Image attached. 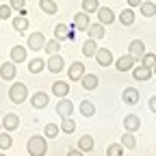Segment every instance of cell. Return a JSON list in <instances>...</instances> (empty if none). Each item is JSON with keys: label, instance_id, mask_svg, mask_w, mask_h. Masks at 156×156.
<instances>
[{"label": "cell", "instance_id": "obj_1", "mask_svg": "<svg viewBox=\"0 0 156 156\" xmlns=\"http://www.w3.org/2000/svg\"><path fill=\"white\" fill-rule=\"evenodd\" d=\"M26 152L30 156H44L48 152V143H46V136H30L28 143H26Z\"/></svg>", "mask_w": 156, "mask_h": 156}, {"label": "cell", "instance_id": "obj_2", "mask_svg": "<svg viewBox=\"0 0 156 156\" xmlns=\"http://www.w3.org/2000/svg\"><path fill=\"white\" fill-rule=\"evenodd\" d=\"M9 98H11L13 104H22V102H26V98H28V87H26L24 83H13L11 89H9Z\"/></svg>", "mask_w": 156, "mask_h": 156}, {"label": "cell", "instance_id": "obj_3", "mask_svg": "<svg viewBox=\"0 0 156 156\" xmlns=\"http://www.w3.org/2000/svg\"><path fill=\"white\" fill-rule=\"evenodd\" d=\"M46 67H48V72H52V74H58V72H63V67H65V58L61 56V54H48V61H46Z\"/></svg>", "mask_w": 156, "mask_h": 156}, {"label": "cell", "instance_id": "obj_4", "mask_svg": "<svg viewBox=\"0 0 156 156\" xmlns=\"http://www.w3.org/2000/svg\"><path fill=\"white\" fill-rule=\"evenodd\" d=\"M95 63L98 65H102V67H108V65H113L115 63V58H113V52L108 50V48H98V52H95Z\"/></svg>", "mask_w": 156, "mask_h": 156}, {"label": "cell", "instance_id": "obj_5", "mask_svg": "<svg viewBox=\"0 0 156 156\" xmlns=\"http://www.w3.org/2000/svg\"><path fill=\"white\" fill-rule=\"evenodd\" d=\"M15 76H17V63L5 61L2 65H0V78H2V80H13Z\"/></svg>", "mask_w": 156, "mask_h": 156}, {"label": "cell", "instance_id": "obj_6", "mask_svg": "<svg viewBox=\"0 0 156 156\" xmlns=\"http://www.w3.org/2000/svg\"><path fill=\"white\" fill-rule=\"evenodd\" d=\"M26 44H28L30 50L39 52V50H44V46H46V37H44V33H30Z\"/></svg>", "mask_w": 156, "mask_h": 156}, {"label": "cell", "instance_id": "obj_7", "mask_svg": "<svg viewBox=\"0 0 156 156\" xmlns=\"http://www.w3.org/2000/svg\"><path fill=\"white\" fill-rule=\"evenodd\" d=\"M134 61H136V58L128 52V54L119 56V58L115 61V67H117V72H130V69L134 67Z\"/></svg>", "mask_w": 156, "mask_h": 156}, {"label": "cell", "instance_id": "obj_8", "mask_svg": "<svg viewBox=\"0 0 156 156\" xmlns=\"http://www.w3.org/2000/svg\"><path fill=\"white\" fill-rule=\"evenodd\" d=\"M122 100H124V104L134 106V104H139V100H141V93L136 91L134 87H126V89H124V93H122Z\"/></svg>", "mask_w": 156, "mask_h": 156}, {"label": "cell", "instance_id": "obj_9", "mask_svg": "<svg viewBox=\"0 0 156 156\" xmlns=\"http://www.w3.org/2000/svg\"><path fill=\"white\" fill-rule=\"evenodd\" d=\"M83 76H85V63L83 61H74L67 67V78L69 80H80Z\"/></svg>", "mask_w": 156, "mask_h": 156}, {"label": "cell", "instance_id": "obj_10", "mask_svg": "<svg viewBox=\"0 0 156 156\" xmlns=\"http://www.w3.org/2000/svg\"><path fill=\"white\" fill-rule=\"evenodd\" d=\"M56 113L61 115V119H63V117H72V113H74V102L67 100V98H61V100L56 102Z\"/></svg>", "mask_w": 156, "mask_h": 156}, {"label": "cell", "instance_id": "obj_11", "mask_svg": "<svg viewBox=\"0 0 156 156\" xmlns=\"http://www.w3.org/2000/svg\"><path fill=\"white\" fill-rule=\"evenodd\" d=\"M48 102H50V95L46 91H37V93L30 95V106L33 108H46Z\"/></svg>", "mask_w": 156, "mask_h": 156}, {"label": "cell", "instance_id": "obj_12", "mask_svg": "<svg viewBox=\"0 0 156 156\" xmlns=\"http://www.w3.org/2000/svg\"><path fill=\"white\" fill-rule=\"evenodd\" d=\"M124 130H128V132L141 130V117H139V115H134V113L126 115V117H124Z\"/></svg>", "mask_w": 156, "mask_h": 156}, {"label": "cell", "instance_id": "obj_13", "mask_svg": "<svg viewBox=\"0 0 156 156\" xmlns=\"http://www.w3.org/2000/svg\"><path fill=\"white\" fill-rule=\"evenodd\" d=\"M130 72H132V76H134V80H150L152 74H154L152 67H147V65H143V63H141V65H134Z\"/></svg>", "mask_w": 156, "mask_h": 156}, {"label": "cell", "instance_id": "obj_14", "mask_svg": "<svg viewBox=\"0 0 156 156\" xmlns=\"http://www.w3.org/2000/svg\"><path fill=\"white\" fill-rule=\"evenodd\" d=\"M95 13H98V22H102L104 26H108V24H113V22H115V11H113V9H108V7H100Z\"/></svg>", "mask_w": 156, "mask_h": 156}, {"label": "cell", "instance_id": "obj_15", "mask_svg": "<svg viewBox=\"0 0 156 156\" xmlns=\"http://www.w3.org/2000/svg\"><path fill=\"white\" fill-rule=\"evenodd\" d=\"M89 24H91L89 13L80 11V13H76V15H74V28H76V30H87V28H89Z\"/></svg>", "mask_w": 156, "mask_h": 156}, {"label": "cell", "instance_id": "obj_16", "mask_svg": "<svg viewBox=\"0 0 156 156\" xmlns=\"http://www.w3.org/2000/svg\"><path fill=\"white\" fill-rule=\"evenodd\" d=\"M128 52L136 58V61H141V56L145 54V44L141 39H134V41H130V46H128Z\"/></svg>", "mask_w": 156, "mask_h": 156}, {"label": "cell", "instance_id": "obj_17", "mask_svg": "<svg viewBox=\"0 0 156 156\" xmlns=\"http://www.w3.org/2000/svg\"><path fill=\"white\" fill-rule=\"evenodd\" d=\"M20 128V117L15 115V113H7L5 117H2V130H17Z\"/></svg>", "mask_w": 156, "mask_h": 156}, {"label": "cell", "instance_id": "obj_18", "mask_svg": "<svg viewBox=\"0 0 156 156\" xmlns=\"http://www.w3.org/2000/svg\"><path fill=\"white\" fill-rule=\"evenodd\" d=\"M80 83H83L85 91H93V89H98V85H100V78H98L95 74H87L85 72V76L80 78Z\"/></svg>", "mask_w": 156, "mask_h": 156}, {"label": "cell", "instance_id": "obj_19", "mask_svg": "<svg viewBox=\"0 0 156 156\" xmlns=\"http://www.w3.org/2000/svg\"><path fill=\"white\" fill-rule=\"evenodd\" d=\"M54 37L58 39V41H65V39H72L74 37V30L67 24H56L54 26Z\"/></svg>", "mask_w": 156, "mask_h": 156}, {"label": "cell", "instance_id": "obj_20", "mask_svg": "<svg viewBox=\"0 0 156 156\" xmlns=\"http://www.w3.org/2000/svg\"><path fill=\"white\" fill-rule=\"evenodd\" d=\"M52 95H56V98H65V95H69V83H65V80H56V83H52Z\"/></svg>", "mask_w": 156, "mask_h": 156}, {"label": "cell", "instance_id": "obj_21", "mask_svg": "<svg viewBox=\"0 0 156 156\" xmlns=\"http://www.w3.org/2000/svg\"><path fill=\"white\" fill-rule=\"evenodd\" d=\"M87 33H89V37H93V39H102V37L106 35V26H104L102 22H95V24H89Z\"/></svg>", "mask_w": 156, "mask_h": 156}, {"label": "cell", "instance_id": "obj_22", "mask_svg": "<svg viewBox=\"0 0 156 156\" xmlns=\"http://www.w3.org/2000/svg\"><path fill=\"white\" fill-rule=\"evenodd\" d=\"M78 150H80L83 154L93 152V136L91 134H83L80 139H78Z\"/></svg>", "mask_w": 156, "mask_h": 156}, {"label": "cell", "instance_id": "obj_23", "mask_svg": "<svg viewBox=\"0 0 156 156\" xmlns=\"http://www.w3.org/2000/svg\"><path fill=\"white\" fill-rule=\"evenodd\" d=\"M26 54H28V50L24 46H13L11 48V61L13 63H22V61H26Z\"/></svg>", "mask_w": 156, "mask_h": 156}, {"label": "cell", "instance_id": "obj_24", "mask_svg": "<svg viewBox=\"0 0 156 156\" xmlns=\"http://www.w3.org/2000/svg\"><path fill=\"white\" fill-rule=\"evenodd\" d=\"M119 24L122 26H132L134 24V9L130 7V9H124L122 13H119Z\"/></svg>", "mask_w": 156, "mask_h": 156}, {"label": "cell", "instance_id": "obj_25", "mask_svg": "<svg viewBox=\"0 0 156 156\" xmlns=\"http://www.w3.org/2000/svg\"><path fill=\"white\" fill-rule=\"evenodd\" d=\"M95 52H98V39L89 37L87 41L83 44V54L85 56H95Z\"/></svg>", "mask_w": 156, "mask_h": 156}, {"label": "cell", "instance_id": "obj_26", "mask_svg": "<svg viewBox=\"0 0 156 156\" xmlns=\"http://www.w3.org/2000/svg\"><path fill=\"white\" fill-rule=\"evenodd\" d=\"M13 28L17 30V33H26V28H28V17L26 15H15L13 17Z\"/></svg>", "mask_w": 156, "mask_h": 156}, {"label": "cell", "instance_id": "obj_27", "mask_svg": "<svg viewBox=\"0 0 156 156\" xmlns=\"http://www.w3.org/2000/svg\"><path fill=\"white\" fill-rule=\"evenodd\" d=\"M46 69V61L44 58H30L28 61V72L30 74H41Z\"/></svg>", "mask_w": 156, "mask_h": 156}, {"label": "cell", "instance_id": "obj_28", "mask_svg": "<svg viewBox=\"0 0 156 156\" xmlns=\"http://www.w3.org/2000/svg\"><path fill=\"white\" fill-rule=\"evenodd\" d=\"M78 111H80L83 117H93V115H95V104L89 102V100H83L80 106H78Z\"/></svg>", "mask_w": 156, "mask_h": 156}, {"label": "cell", "instance_id": "obj_29", "mask_svg": "<svg viewBox=\"0 0 156 156\" xmlns=\"http://www.w3.org/2000/svg\"><path fill=\"white\" fill-rule=\"evenodd\" d=\"M11 147H13V136H11V132H9V130L0 132V150L7 152V150H11Z\"/></svg>", "mask_w": 156, "mask_h": 156}, {"label": "cell", "instance_id": "obj_30", "mask_svg": "<svg viewBox=\"0 0 156 156\" xmlns=\"http://www.w3.org/2000/svg\"><path fill=\"white\" fill-rule=\"evenodd\" d=\"M119 143H122V145H124L126 150H134V147H136V139H134V132H128V130H126V132L122 134V141H119Z\"/></svg>", "mask_w": 156, "mask_h": 156}, {"label": "cell", "instance_id": "obj_31", "mask_svg": "<svg viewBox=\"0 0 156 156\" xmlns=\"http://www.w3.org/2000/svg\"><path fill=\"white\" fill-rule=\"evenodd\" d=\"M39 9H41L44 13H48V15H54L58 11V7H56L54 0H39Z\"/></svg>", "mask_w": 156, "mask_h": 156}, {"label": "cell", "instance_id": "obj_32", "mask_svg": "<svg viewBox=\"0 0 156 156\" xmlns=\"http://www.w3.org/2000/svg\"><path fill=\"white\" fill-rule=\"evenodd\" d=\"M139 9H141V15L143 17H154L156 15V5L154 2H147V0H143Z\"/></svg>", "mask_w": 156, "mask_h": 156}, {"label": "cell", "instance_id": "obj_33", "mask_svg": "<svg viewBox=\"0 0 156 156\" xmlns=\"http://www.w3.org/2000/svg\"><path fill=\"white\" fill-rule=\"evenodd\" d=\"M74 130H76V122L72 119V117H63V122H61V132L72 134Z\"/></svg>", "mask_w": 156, "mask_h": 156}, {"label": "cell", "instance_id": "obj_34", "mask_svg": "<svg viewBox=\"0 0 156 156\" xmlns=\"http://www.w3.org/2000/svg\"><path fill=\"white\" fill-rule=\"evenodd\" d=\"M44 50L48 52V54H56L58 50H61V41L54 37V39H50V41H46V46H44Z\"/></svg>", "mask_w": 156, "mask_h": 156}, {"label": "cell", "instance_id": "obj_35", "mask_svg": "<svg viewBox=\"0 0 156 156\" xmlns=\"http://www.w3.org/2000/svg\"><path fill=\"white\" fill-rule=\"evenodd\" d=\"M126 152V147L122 145V143H111L108 147H106V156H122Z\"/></svg>", "mask_w": 156, "mask_h": 156}, {"label": "cell", "instance_id": "obj_36", "mask_svg": "<svg viewBox=\"0 0 156 156\" xmlns=\"http://www.w3.org/2000/svg\"><path fill=\"white\" fill-rule=\"evenodd\" d=\"M98 9H100V2H98V0H83V11L85 13H95Z\"/></svg>", "mask_w": 156, "mask_h": 156}, {"label": "cell", "instance_id": "obj_37", "mask_svg": "<svg viewBox=\"0 0 156 156\" xmlns=\"http://www.w3.org/2000/svg\"><path fill=\"white\" fill-rule=\"evenodd\" d=\"M9 5H11V9H13V11L26 15V0H9Z\"/></svg>", "mask_w": 156, "mask_h": 156}, {"label": "cell", "instance_id": "obj_38", "mask_svg": "<svg viewBox=\"0 0 156 156\" xmlns=\"http://www.w3.org/2000/svg\"><path fill=\"white\" fill-rule=\"evenodd\" d=\"M58 132H61V126H56V124H48V126H46V130H44V136H46V139H54Z\"/></svg>", "mask_w": 156, "mask_h": 156}, {"label": "cell", "instance_id": "obj_39", "mask_svg": "<svg viewBox=\"0 0 156 156\" xmlns=\"http://www.w3.org/2000/svg\"><path fill=\"white\" fill-rule=\"evenodd\" d=\"M141 63H143V65H147V67H154V65H156V54L145 52V54L141 56Z\"/></svg>", "mask_w": 156, "mask_h": 156}, {"label": "cell", "instance_id": "obj_40", "mask_svg": "<svg viewBox=\"0 0 156 156\" xmlns=\"http://www.w3.org/2000/svg\"><path fill=\"white\" fill-rule=\"evenodd\" d=\"M11 15H13L11 5H0V20H11Z\"/></svg>", "mask_w": 156, "mask_h": 156}, {"label": "cell", "instance_id": "obj_41", "mask_svg": "<svg viewBox=\"0 0 156 156\" xmlns=\"http://www.w3.org/2000/svg\"><path fill=\"white\" fill-rule=\"evenodd\" d=\"M147 106H150V111H152V113H156V95H152V98H150Z\"/></svg>", "mask_w": 156, "mask_h": 156}, {"label": "cell", "instance_id": "obj_42", "mask_svg": "<svg viewBox=\"0 0 156 156\" xmlns=\"http://www.w3.org/2000/svg\"><path fill=\"white\" fill-rule=\"evenodd\" d=\"M141 2H143V0H128V7H132V9H139V7H141Z\"/></svg>", "mask_w": 156, "mask_h": 156}, {"label": "cell", "instance_id": "obj_43", "mask_svg": "<svg viewBox=\"0 0 156 156\" xmlns=\"http://www.w3.org/2000/svg\"><path fill=\"white\" fill-rule=\"evenodd\" d=\"M152 72H154V76H156V65H154V67H152Z\"/></svg>", "mask_w": 156, "mask_h": 156}, {"label": "cell", "instance_id": "obj_44", "mask_svg": "<svg viewBox=\"0 0 156 156\" xmlns=\"http://www.w3.org/2000/svg\"><path fill=\"white\" fill-rule=\"evenodd\" d=\"M0 132H2V122H0Z\"/></svg>", "mask_w": 156, "mask_h": 156}]
</instances>
